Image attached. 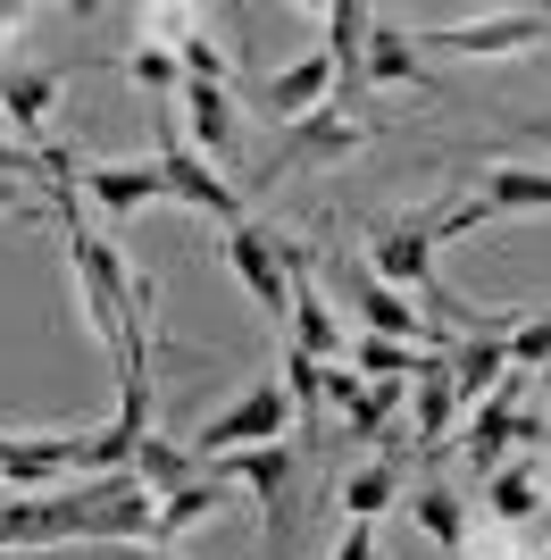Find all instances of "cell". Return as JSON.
<instances>
[{"label":"cell","instance_id":"obj_1","mask_svg":"<svg viewBox=\"0 0 551 560\" xmlns=\"http://www.w3.org/2000/svg\"><path fill=\"white\" fill-rule=\"evenodd\" d=\"M367 268H376L392 293H418V302L459 335H509L518 327V318H477L468 302H452V284H443V268H435V210L426 218H376V226H367Z\"/></svg>","mask_w":551,"mask_h":560},{"label":"cell","instance_id":"obj_2","mask_svg":"<svg viewBox=\"0 0 551 560\" xmlns=\"http://www.w3.org/2000/svg\"><path fill=\"white\" fill-rule=\"evenodd\" d=\"M309 259H318V277L351 302L360 335H385V343H410V351H452V343H435V327L410 310V293H392L367 259H351V252H309Z\"/></svg>","mask_w":551,"mask_h":560},{"label":"cell","instance_id":"obj_3","mask_svg":"<svg viewBox=\"0 0 551 560\" xmlns=\"http://www.w3.org/2000/svg\"><path fill=\"white\" fill-rule=\"evenodd\" d=\"M284 435H293V394H284V376H259L243 401H226L209 427H192V460H226V452L284 444Z\"/></svg>","mask_w":551,"mask_h":560},{"label":"cell","instance_id":"obj_4","mask_svg":"<svg viewBox=\"0 0 551 560\" xmlns=\"http://www.w3.org/2000/svg\"><path fill=\"white\" fill-rule=\"evenodd\" d=\"M201 468H218V486L259 493V527H268V544H284V527H293V486H301L293 444H251V452H226V460H201Z\"/></svg>","mask_w":551,"mask_h":560},{"label":"cell","instance_id":"obj_5","mask_svg":"<svg viewBox=\"0 0 551 560\" xmlns=\"http://www.w3.org/2000/svg\"><path fill=\"white\" fill-rule=\"evenodd\" d=\"M367 142V117H343V109H318L301 117V126H284L268 151V167H251V185H276V176H301V167H343L351 151Z\"/></svg>","mask_w":551,"mask_h":560},{"label":"cell","instance_id":"obj_6","mask_svg":"<svg viewBox=\"0 0 551 560\" xmlns=\"http://www.w3.org/2000/svg\"><path fill=\"white\" fill-rule=\"evenodd\" d=\"M151 167L167 176V201H184V210H201V218H218V226H243V192L218 176V167L184 142V126H167L160 135V151H151Z\"/></svg>","mask_w":551,"mask_h":560},{"label":"cell","instance_id":"obj_7","mask_svg":"<svg viewBox=\"0 0 551 560\" xmlns=\"http://www.w3.org/2000/svg\"><path fill=\"white\" fill-rule=\"evenodd\" d=\"M426 43L452 50V59H518V50L551 43V0H535V9H493V18H468V25H435Z\"/></svg>","mask_w":551,"mask_h":560},{"label":"cell","instance_id":"obj_8","mask_svg":"<svg viewBox=\"0 0 551 560\" xmlns=\"http://www.w3.org/2000/svg\"><path fill=\"white\" fill-rule=\"evenodd\" d=\"M226 268L243 277V293H251L268 318H293V268H284V234L276 226H259V218L226 226Z\"/></svg>","mask_w":551,"mask_h":560},{"label":"cell","instance_id":"obj_9","mask_svg":"<svg viewBox=\"0 0 551 560\" xmlns=\"http://www.w3.org/2000/svg\"><path fill=\"white\" fill-rule=\"evenodd\" d=\"M284 268H293V318H284V343L309 351V360H343V310L326 302V284H318V259L301 252V243H284Z\"/></svg>","mask_w":551,"mask_h":560},{"label":"cell","instance_id":"obj_10","mask_svg":"<svg viewBox=\"0 0 551 560\" xmlns=\"http://www.w3.org/2000/svg\"><path fill=\"white\" fill-rule=\"evenodd\" d=\"M367 25H376L367 0H326V59H335V109L343 117H360L367 101Z\"/></svg>","mask_w":551,"mask_h":560},{"label":"cell","instance_id":"obj_11","mask_svg":"<svg viewBox=\"0 0 551 560\" xmlns=\"http://www.w3.org/2000/svg\"><path fill=\"white\" fill-rule=\"evenodd\" d=\"M318 109H335V59L326 50H309V59H293V68H276L259 84V117H268L276 135L301 126V117H318Z\"/></svg>","mask_w":551,"mask_h":560},{"label":"cell","instance_id":"obj_12","mask_svg":"<svg viewBox=\"0 0 551 560\" xmlns=\"http://www.w3.org/2000/svg\"><path fill=\"white\" fill-rule=\"evenodd\" d=\"M518 419H527V410H518V369H509L502 385H493V394L468 410V435H459V460H468V477H493V468H502V452L518 444Z\"/></svg>","mask_w":551,"mask_h":560},{"label":"cell","instance_id":"obj_13","mask_svg":"<svg viewBox=\"0 0 551 560\" xmlns=\"http://www.w3.org/2000/svg\"><path fill=\"white\" fill-rule=\"evenodd\" d=\"M75 192H92L109 218H134L151 201H167V176L151 160H75Z\"/></svg>","mask_w":551,"mask_h":560},{"label":"cell","instance_id":"obj_14","mask_svg":"<svg viewBox=\"0 0 551 560\" xmlns=\"http://www.w3.org/2000/svg\"><path fill=\"white\" fill-rule=\"evenodd\" d=\"M410 444L418 452H443L452 444V427H459V394H452V351H426L410 369Z\"/></svg>","mask_w":551,"mask_h":560},{"label":"cell","instance_id":"obj_15","mask_svg":"<svg viewBox=\"0 0 551 560\" xmlns=\"http://www.w3.org/2000/svg\"><path fill=\"white\" fill-rule=\"evenodd\" d=\"M50 101H59V68H0V117H9V142L43 151Z\"/></svg>","mask_w":551,"mask_h":560},{"label":"cell","instance_id":"obj_16","mask_svg":"<svg viewBox=\"0 0 551 560\" xmlns=\"http://www.w3.org/2000/svg\"><path fill=\"white\" fill-rule=\"evenodd\" d=\"M75 468H68V444L59 435H0V486L9 493H50V486H68Z\"/></svg>","mask_w":551,"mask_h":560},{"label":"cell","instance_id":"obj_17","mask_svg":"<svg viewBox=\"0 0 551 560\" xmlns=\"http://www.w3.org/2000/svg\"><path fill=\"white\" fill-rule=\"evenodd\" d=\"M184 142L201 151L209 167H226L234 160V93L226 84H184Z\"/></svg>","mask_w":551,"mask_h":560},{"label":"cell","instance_id":"obj_18","mask_svg":"<svg viewBox=\"0 0 551 560\" xmlns=\"http://www.w3.org/2000/svg\"><path fill=\"white\" fill-rule=\"evenodd\" d=\"M502 376H509V335H459V343H452V394H459V410H477Z\"/></svg>","mask_w":551,"mask_h":560},{"label":"cell","instance_id":"obj_19","mask_svg":"<svg viewBox=\"0 0 551 560\" xmlns=\"http://www.w3.org/2000/svg\"><path fill=\"white\" fill-rule=\"evenodd\" d=\"M535 511H543V477L527 460H502L484 477V527H535Z\"/></svg>","mask_w":551,"mask_h":560},{"label":"cell","instance_id":"obj_20","mask_svg":"<svg viewBox=\"0 0 551 560\" xmlns=\"http://www.w3.org/2000/svg\"><path fill=\"white\" fill-rule=\"evenodd\" d=\"M477 210L493 218V226L518 218V210H551V167H493L484 192H477Z\"/></svg>","mask_w":551,"mask_h":560},{"label":"cell","instance_id":"obj_21","mask_svg":"<svg viewBox=\"0 0 551 560\" xmlns=\"http://www.w3.org/2000/svg\"><path fill=\"white\" fill-rule=\"evenodd\" d=\"M376 84H426V59H418V43L401 34V25H367V93Z\"/></svg>","mask_w":551,"mask_h":560},{"label":"cell","instance_id":"obj_22","mask_svg":"<svg viewBox=\"0 0 551 560\" xmlns=\"http://www.w3.org/2000/svg\"><path fill=\"white\" fill-rule=\"evenodd\" d=\"M410 518H418V527H426V536H435L452 560L468 552V502H459L452 486H435V477H426V486L410 493Z\"/></svg>","mask_w":551,"mask_h":560},{"label":"cell","instance_id":"obj_23","mask_svg":"<svg viewBox=\"0 0 551 560\" xmlns=\"http://www.w3.org/2000/svg\"><path fill=\"white\" fill-rule=\"evenodd\" d=\"M401 394H410V376H367L360 401L343 410V435H360V444H392L385 427H392V410H401Z\"/></svg>","mask_w":551,"mask_h":560},{"label":"cell","instance_id":"obj_24","mask_svg":"<svg viewBox=\"0 0 551 560\" xmlns=\"http://www.w3.org/2000/svg\"><path fill=\"white\" fill-rule=\"evenodd\" d=\"M392 502H401V460H392V452H376L367 468L343 477V511L367 518V527H376V511H392Z\"/></svg>","mask_w":551,"mask_h":560},{"label":"cell","instance_id":"obj_25","mask_svg":"<svg viewBox=\"0 0 551 560\" xmlns=\"http://www.w3.org/2000/svg\"><path fill=\"white\" fill-rule=\"evenodd\" d=\"M126 468H134V477H142L151 493H160V502H167L176 486H192V477H201L192 444H160V435H142V444H134V460H126Z\"/></svg>","mask_w":551,"mask_h":560},{"label":"cell","instance_id":"obj_26","mask_svg":"<svg viewBox=\"0 0 551 560\" xmlns=\"http://www.w3.org/2000/svg\"><path fill=\"white\" fill-rule=\"evenodd\" d=\"M226 493H234V486H218V468H201L192 486H176V493L160 502V536H184V527H201L209 511H226Z\"/></svg>","mask_w":551,"mask_h":560},{"label":"cell","instance_id":"obj_27","mask_svg":"<svg viewBox=\"0 0 551 560\" xmlns=\"http://www.w3.org/2000/svg\"><path fill=\"white\" fill-rule=\"evenodd\" d=\"M176 68H184V84H226V50H218V34H209L192 9H184V25H176Z\"/></svg>","mask_w":551,"mask_h":560},{"label":"cell","instance_id":"obj_28","mask_svg":"<svg viewBox=\"0 0 551 560\" xmlns=\"http://www.w3.org/2000/svg\"><path fill=\"white\" fill-rule=\"evenodd\" d=\"M117 75L134 84V93H184V68H176V43H134L117 59Z\"/></svg>","mask_w":551,"mask_h":560},{"label":"cell","instance_id":"obj_29","mask_svg":"<svg viewBox=\"0 0 551 560\" xmlns=\"http://www.w3.org/2000/svg\"><path fill=\"white\" fill-rule=\"evenodd\" d=\"M284 394H293V419L318 427V401H326V360H309V351L284 343Z\"/></svg>","mask_w":551,"mask_h":560},{"label":"cell","instance_id":"obj_30","mask_svg":"<svg viewBox=\"0 0 551 560\" xmlns=\"http://www.w3.org/2000/svg\"><path fill=\"white\" fill-rule=\"evenodd\" d=\"M343 360L351 369H367V376H410L426 351H410V343H385V335H351L343 343Z\"/></svg>","mask_w":551,"mask_h":560},{"label":"cell","instance_id":"obj_31","mask_svg":"<svg viewBox=\"0 0 551 560\" xmlns=\"http://www.w3.org/2000/svg\"><path fill=\"white\" fill-rule=\"evenodd\" d=\"M509 369H551V310H535V318H518L509 327Z\"/></svg>","mask_w":551,"mask_h":560},{"label":"cell","instance_id":"obj_32","mask_svg":"<svg viewBox=\"0 0 551 560\" xmlns=\"http://www.w3.org/2000/svg\"><path fill=\"white\" fill-rule=\"evenodd\" d=\"M34 560H176L167 544H59V552H34Z\"/></svg>","mask_w":551,"mask_h":560},{"label":"cell","instance_id":"obj_33","mask_svg":"<svg viewBox=\"0 0 551 560\" xmlns=\"http://www.w3.org/2000/svg\"><path fill=\"white\" fill-rule=\"evenodd\" d=\"M335 560H385V544H376V527H367V518H351V536L335 544Z\"/></svg>","mask_w":551,"mask_h":560},{"label":"cell","instance_id":"obj_34","mask_svg":"<svg viewBox=\"0 0 551 560\" xmlns=\"http://www.w3.org/2000/svg\"><path fill=\"white\" fill-rule=\"evenodd\" d=\"M518 142H535V151H551V109H543V117H518Z\"/></svg>","mask_w":551,"mask_h":560},{"label":"cell","instance_id":"obj_35","mask_svg":"<svg viewBox=\"0 0 551 560\" xmlns=\"http://www.w3.org/2000/svg\"><path fill=\"white\" fill-rule=\"evenodd\" d=\"M0 210H9V218H25V210H34V201L17 192V176H0Z\"/></svg>","mask_w":551,"mask_h":560},{"label":"cell","instance_id":"obj_36","mask_svg":"<svg viewBox=\"0 0 551 560\" xmlns=\"http://www.w3.org/2000/svg\"><path fill=\"white\" fill-rule=\"evenodd\" d=\"M25 18H34V9H0V34H17Z\"/></svg>","mask_w":551,"mask_h":560},{"label":"cell","instance_id":"obj_37","mask_svg":"<svg viewBox=\"0 0 551 560\" xmlns=\"http://www.w3.org/2000/svg\"><path fill=\"white\" fill-rule=\"evenodd\" d=\"M543 511H551V460H543Z\"/></svg>","mask_w":551,"mask_h":560},{"label":"cell","instance_id":"obj_38","mask_svg":"<svg viewBox=\"0 0 551 560\" xmlns=\"http://www.w3.org/2000/svg\"><path fill=\"white\" fill-rule=\"evenodd\" d=\"M0 502H9V486H0Z\"/></svg>","mask_w":551,"mask_h":560},{"label":"cell","instance_id":"obj_39","mask_svg":"<svg viewBox=\"0 0 551 560\" xmlns=\"http://www.w3.org/2000/svg\"><path fill=\"white\" fill-rule=\"evenodd\" d=\"M0 126H9V117H0Z\"/></svg>","mask_w":551,"mask_h":560}]
</instances>
